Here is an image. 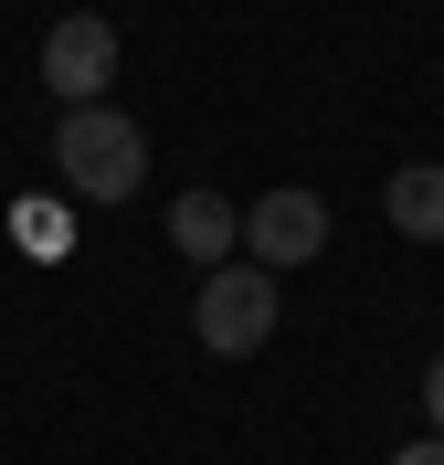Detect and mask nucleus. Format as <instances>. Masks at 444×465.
<instances>
[{
	"mask_svg": "<svg viewBox=\"0 0 444 465\" xmlns=\"http://www.w3.org/2000/svg\"><path fill=\"white\" fill-rule=\"evenodd\" d=\"M423 412H434V434H444V360L423 371Z\"/></svg>",
	"mask_w": 444,
	"mask_h": 465,
	"instance_id": "nucleus-8",
	"label": "nucleus"
},
{
	"mask_svg": "<svg viewBox=\"0 0 444 465\" xmlns=\"http://www.w3.org/2000/svg\"><path fill=\"white\" fill-rule=\"evenodd\" d=\"M22 243H32V254H64V243H74V223H64V212H43V202H32V212H22Z\"/></svg>",
	"mask_w": 444,
	"mask_h": 465,
	"instance_id": "nucleus-7",
	"label": "nucleus"
},
{
	"mask_svg": "<svg viewBox=\"0 0 444 465\" xmlns=\"http://www.w3.org/2000/svg\"><path fill=\"white\" fill-rule=\"evenodd\" d=\"M391 465H444V434H423V444H402Z\"/></svg>",
	"mask_w": 444,
	"mask_h": 465,
	"instance_id": "nucleus-9",
	"label": "nucleus"
},
{
	"mask_svg": "<svg viewBox=\"0 0 444 465\" xmlns=\"http://www.w3.org/2000/svg\"><path fill=\"white\" fill-rule=\"evenodd\" d=\"M191 328H202V349H222V360H254V349L275 339V275L265 264H212L202 296H191Z\"/></svg>",
	"mask_w": 444,
	"mask_h": 465,
	"instance_id": "nucleus-2",
	"label": "nucleus"
},
{
	"mask_svg": "<svg viewBox=\"0 0 444 465\" xmlns=\"http://www.w3.org/2000/svg\"><path fill=\"white\" fill-rule=\"evenodd\" d=\"M106 74H117V32L95 22V11H64V22L43 32V85H54L64 106H106Z\"/></svg>",
	"mask_w": 444,
	"mask_h": 465,
	"instance_id": "nucleus-3",
	"label": "nucleus"
},
{
	"mask_svg": "<svg viewBox=\"0 0 444 465\" xmlns=\"http://www.w3.org/2000/svg\"><path fill=\"white\" fill-rule=\"evenodd\" d=\"M381 212H391V232H413V243H444V170H391Z\"/></svg>",
	"mask_w": 444,
	"mask_h": 465,
	"instance_id": "nucleus-6",
	"label": "nucleus"
},
{
	"mask_svg": "<svg viewBox=\"0 0 444 465\" xmlns=\"http://www.w3.org/2000/svg\"><path fill=\"white\" fill-rule=\"evenodd\" d=\"M54 170L85 191V202H138V180H148V127L117 106H74L54 127Z\"/></svg>",
	"mask_w": 444,
	"mask_h": 465,
	"instance_id": "nucleus-1",
	"label": "nucleus"
},
{
	"mask_svg": "<svg viewBox=\"0 0 444 465\" xmlns=\"http://www.w3.org/2000/svg\"><path fill=\"white\" fill-rule=\"evenodd\" d=\"M243 243H254L265 275H286V264H307L328 243V202H318V191H265V202L243 212Z\"/></svg>",
	"mask_w": 444,
	"mask_h": 465,
	"instance_id": "nucleus-4",
	"label": "nucleus"
},
{
	"mask_svg": "<svg viewBox=\"0 0 444 465\" xmlns=\"http://www.w3.org/2000/svg\"><path fill=\"white\" fill-rule=\"evenodd\" d=\"M170 243H180V254H191V264L212 275V264H233V243H243V212L222 202V191H191V202H170Z\"/></svg>",
	"mask_w": 444,
	"mask_h": 465,
	"instance_id": "nucleus-5",
	"label": "nucleus"
}]
</instances>
